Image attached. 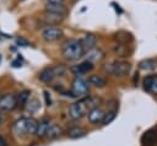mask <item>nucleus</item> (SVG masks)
<instances>
[{
  "label": "nucleus",
  "instance_id": "1a4fd4ad",
  "mask_svg": "<svg viewBox=\"0 0 157 146\" xmlns=\"http://www.w3.org/2000/svg\"><path fill=\"white\" fill-rule=\"evenodd\" d=\"M52 124V120L50 118H42L39 121H38V125H37V130H36V136L37 137H44L45 134H47V130L48 128Z\"/></svg>",
  "mask_w": 157,
  "mask_h": 146
},
{
  "label": "nucleus",
  "instance_id": "a211bd4d",
  "mask_svg": "<svg viewBox=\"0 0 157 146\" xmlns=\"http://www.w3.org/2000/svg\"><path fill=\"white\" fill-rule=\"evenodd\" d=\"M86 134H87V131L80 126H74V128L69 129V131H67V136L70 139H80V137H83Z\"/></svg>",
  "mask_w": 157,
  "mask_h": 146
},
{
  "label": "nucleus",
  "instance_id": "7c9ffc66",
  "mask_svg": "<svg viewBox=\"0 0 157 146\" xmlns=\"http://www.w3.org/2000/svg\"><path fill=\"white\" fill-rule=\"evenodd\" d=\"M44 98H45V104L47 106H50L52 99H50V96H49V92L48 91H44Z\"/></svg>",
  "mask_w": 157,
  "mask_h": 146
},
{
  "label": "nucleus",
  "instance_id": "c9c22d12",
  "mask_svg": "<svg viewBox=\"0 0 157 146\" xmlns=\"http://www.w3.org/2000/svg\"><path fill=\"white\" fill-rule=\"evenodd\" d=\"M112 5H114V6H115V9H117V10L119 11V13H121V12H123V11H121V9L119 7V5H117L115 2H112Z\"/></svg>",
  "mask_w": 157,
  "mask_h": 146
},
{
  "label": "nucleus",
  "instance_id": "dca6fc26",
  "mask_svg": "<svg viewBox=\"0 0 157 146\" xmlns=\"http://www.w3.org/2000/svg\"><path fill=\"white\" fill-rule=\"evenodd\" d=\"M61 133H63V130H61V128L58 125V124H50V126L48 128V130H47V134H45V136L48 137V139H50V140H53V139H56V137H59L60 135H61Z\"/></svg>",
  "mask_w": 157,
  "mask_h": 146
},
{
  "label": "nucleus",
  "instance_id": "7ed1b4c3",
  "mask_svg": "<svg viewBox=\"0 0 157 146\" xmlns=\"http://www.w3.org/2000/svg\"><path fill=\"white\" fill-rule=\"evenodd\" d=\"M130 69H131L130 63L123 61V60H117V61L112 63L109 65V67H107V70L115 76H125L130 72Z\"/></svg>",
  "mask_w": 157,
  "mask_h": 146
},
{
  "label": "nucleus",
  "instance_id": "cd10ccee",
  "mask_svg": "<svg viewBox=\"0 0 157 146\" xmlns=\"http://www.w3.org/2000/svg\"><path fill=\"white\" fill-rule=\"evenodd\" d=\"M147 91L151 92V93H153V94H157V77H153L152 83L150 85V87H148Z\"/></svg>",
  "mask_w": 157,
  "mask_h": 146
},
{
  "label": "nucleus",
  "instance_id": "2eb2a0df",
  "mask_svg": "<svg viewBox=\"0 0 157 146\" xmlns=\"http://www.w3.org/2000/svg\"><path fill=\"white\" fill-rule=\"evenodd\" d=\"M88 82H90V85H92L94 87H98V88H102L107 85V80L102 75H97V74L91 75L88 77Z\"/></svg>",
  "mask_w": 157,
  "mask_h": 146
},
{
  "label": "nucleus",
  "instance_id": "20e7f679",
  "mask_svg": "<svg viewBox=\"0 0 157 146\" xmlns=\"http://www.w3.org/2000/svg\"><path fill=\"white\" fill-rule=\"evenodd\" d=\"M64 36V32L60 27H55V26H47L43 31H42V38L45 42H56L59 40L61 37Z\"/></svg>",
  "mask_w": 157,
  "mask_h": 146
},
{
  "label": "nucleus",
  "instance_id": "ddd939ff",
  "mask_svg": "<svg viewBox=\"0 0 157 146\" xmlns=\"http://www.w3.org/2000/svg\"><path fill=\"white\" fill-rule=\"evenodd\" d=\"M104 58V53L101 50V49H98V48H92V49H88V52H87V60H90V61H99V60H102Z\"/></svg>",
  "mask_w": 157,
  "mask_h": 146
},
{
  "label": "nucleus",
  "instance_id": "423d86ee",
  "mask_svg": "<svg viewBox=\"0 0 157 146\" xmlns=\"http://www.w3.org/2000/svg\"><path fill=\"white\" fill-rule=\"evenodd\" d=\"M93 67H94V66H93V63H92V61L85 60V61H82V63H80V64H77V65L71 66L70 70H71V72H72L74 75H76V76H82V75H85V74L92 71Z\"/></svg>",
  "mask_w": 157,
  "mask_h": 146
},
{
  "label": "nucleus",
  "instance_id": "5701e85b",
  "mask_svg": "<svg viewBox=\"0 0 157 146\" xmlns=\"http://www.w3.org/2000/svg\"><path fill=\"white\" fill-rule=\"evenodd\" d=\"M27 104V110H28V113H36L38 109H39V107H40V102L37 99V98H32L29 102H27L26 103Z\"/></svg>",
  "mask_w": 157,
  "mask_h": 146
},
{
  "label": "nucleus",
  "instance_id": "f03ea898",
  "mask_svg": "<svg viewBox=\"0 0 157 146\" xmlns=\"http://www.w3.org/2000/svg\"><path fill=\"white\" fill-rule=\"evenodd\" d=\"M90 91V82L88 80H86L82 76H76L75 80L72 81V86H71V93L72 97H86L87 93Z\"/></svg>",
  "mask_w": 157,
  "mask_h": 146
},
{
  "label": "nucleus",
  "instance_id": "bb28decb",
  "mask_svg": "<svg viewBox=\"0 0 157 146\" xmlns=\"http://www.w3.org/2000/svg\"><path fill=\"white\" fill-rule=\"evenodd\" d=\"M53 70L55 72V76H63L66 72V66L64 64H58V65L53 66Z\"/></svg>",
  "mask_w": 157,
  "mask_h": 146
},
{
  "label": "nucleus",
  "instance_id": "72a5a7b5",
  "mask_svg": "<svg viewBox=\"0 0 157 146\" xmlns=\"http://www.w3.org/2000/svg\"><path fill=\"white\" fill-rule=\"evenodd\" d=\"M5 121V114L2 113V110H0V125Z\"/></svg>",
  "mask_w": 157,
  "mask_h": 146
},
{
  "label": "nucleus",
  "instance_id": "c756f323",
  "mask_svg": "<svg viewBox=\"0 0 157 146\" xmlns=\"http://www.w3.org/2000/svg\"><path fill=\"white\" fill-rule=\"evenodd\" d=\"M153 77H155V76H151V75H148V76H146V77L144 79V82H142V85H144V88H145L146 91L148 90L150 85L152 83V80H153Z\"/></svg>",
  "mask_w": 157,
  "mask_h": 146
},
{
  "label": "nucleus",
  "instance_id": "f257e3e1",
  "mask_svg": "<svg viewBox=\"0 0 157 146\" xmlns=\"http://www.w3.org/2000/svg\"><path fill=\"white\" fill-rule=\"evenodd\" d=\"M85 54V47L80 39H67L61 45V55L67 60H77Z\"/></svg>",
  "mask_w": 157,
  "mask_h": 146
},
{
  "label": "nucleus",
  "instance_id": "b1692460",
  "mask_svg": "<svg viewBox=\"0 0 157 146\" xmlns=\"http://www.w3.org/2000/svg\"><path fill=\"white\" fill-rule=\"evenodd\" d=\"M83 101H85V103H86V106H87V109L90 110V109H92V108H94V107H98L97 104H98V102H99V98L92 97V96H86V97H83Z\"/></svg>",
  "mask_w": 157,
  "mask_h": 146
},
{
  "label": "nucleus",
  "instance_id": "6e6552de",
  "mask_svg": "<svg viewBox=\"0 0 157 146\" xmlns=\"http://www.w3.org/2000/svg\"><path fill=\"white\" fill-rule=\"evenodd\" d=\"M104 114H105V113L103 112L102 108L94 107V108H92V109L88 110L87 117H88L90 123H92V124H98V123H102V120H103V118H104Z\"/></svg>",
  "mask_w": 157,
  "mask_h": 146
},
{
  "label": "nucleus",
  "instance_id": "e433bc0d",
  "mask_svg": "<svg viewBox=\"0 0 157 146\" xmlns=\"http://www.w3.org/2000/svg\"><path fill=\"white\" fill-rule=\"evenodd\" d=\"M0 61H1V56H0Z\"/></svg>",
  "mask_w": 157,
  "mask_h": 146
},
{
  "label": "nucleus",
  "instance_id": "393cba45",
  "mask_svg": "<svg viewBox=\"0 0 157 146\" xmlns=\"http://www.w3.org/2000/svg\"><path fill=\"white\" fill-rule=\"evenodd\" d=\"M37 125H38V121H37L36 119H33V118H27V134H28V135L36 134Z\"/></svg>",
  "mask_w": 157,
  "mask_h": 146
},
{
  "label": "nucleus",
  "instance_id": "39448f33",
  "mask_svg": "<svg viewBox=\"0 0 157 146\" xmlns=\"http://www.w3.org/2000/svg\"><path fill=\"white\" fill-rule=\"evenodd\" d=\"M87 110H88L87 109V106H86V103H85V101L82 98L78 102H76V103H74V104L70 106V108H69V115H70L71 119L78 120V119H81L85 115V113Z\"/></svg>",
  "mask_w": 157,
  "mask_h": 146
},
{
  "label": "nucleus",
  "instance_id": "2f4dec72",
  "mask_svg": "<svg viewBox=\"0 0 157 146\" xmlns=\"http://www.w3.org/2000/svg\"><path fill=\"white\" fill-rule=\"evenodd\" d=\"M65 0H47V2H52V4H63Z\"/></svg>",
  "mask_w": 157,
  "mask_h": 146
},
{
  "label": "nucleus",
  "instance_id": "412c9836",
  "mask_svg": "<svg viewBox=\"0 0 157 146\" xmlns=\"http://www.w3.org/2000/svg\"><path fill=\"white\" fill-rule=\"evenodd\" d=\"M29 94H31V92L27 91V90L20 92V93L17 94V97H16L17 104H20V106H25V104L28 102V99H29Z\"/></svg>",
  "mask_w": 157,
  "mask_h": 146
},
{
  "label": "nucleus",
  "instance_id": "c85d7f7f",
  "mask_svg": "<svg viewBox=\"0 0 157 146\" xmlns=\"http://www.w3.org/2000/svg\"><path fill=\"white\" fill-rule=\"evenodd\" d=\"M16 44L20 45V47H28V45H31V43L27 39L22 38V37H17L16 38Z\"/></svg>",
  "mask_w": 157,
  "mask_h": 146
},
{
  "label": "nucleus",
  "instance_id": "4be33fe9",
  "mask_svg": "<svg viewBox=\"0 0 157 146\" xmlns=\"http://www.w3.org/2000/svg\"><path fill=\"white\" fill-rule=\"evenodd\" d=\"M113 52L118 55V56H128V47L124 45L123 43H118L114 45Z\"/></svg>",
  "mask_w": 157,
  "mask_h": 146
},
{
  "label": "nucleus",
  "instance_id": "f3484780",
  "mask_svg": "<svg viewBox=\"0 0 157 146\" xmlns=\"http://www.w3.org/2000/svg\"><path fill=\"white\" fill-rule=\"evenodd\" d=\"M141 140H142V142H144L145 145L151 146V145H153V144L156 142V140H157V133H156L155 130H147V131L142 135Z\"/></svg>",
  "mask_w": 157,
  "mask_h": 146
},
{
  "label": "nucleus",
  "instance_id": "f704fd0d",
  "mask_svg": "<svg viewBox=\"0 0 157 146\" xmlns=\"http://www.w3.org/2000/svg\"><path fill=\"white\" fill-rule=\"evenodd\" d=\"M0 146H7V144H6V141L4 140V137L0 135Z\"/></svg>",
  "mask_w": 157,
  "mask_h": 146
},
{
  "label": "nucleus",
  "instance_id": "473e14b6",
  "mask_svg": "<svg viewBox=\"0 0 157 146\" xmlns=\"http://www.w3.org/2000/svg\"><path fill=\"white\" fill-rule=\"evenodd\" d=\"M12 66H13V67H20V66H21V61L13 60V61H12Z\"/></svg>",
  "mask_w": 157,
  "mask_h": 146
},
{
  "label": "nucleus",
  "instance_id": "9d476101",
  "mask_svg": "<svg viewBox=\"0 0 157 146\" xmlns=\"http://www.w3.org/2000/svg\"><path fill=\"white\" fill-rule=\"evenodd\" d=\"M45 12H52V13H58L61 16H66L67 15V9L63 5V4H52V2H47L45 5Z\"/></svg>",
  "mask_w": 157,
  "mask_h": 146
},
{
  "label": "nucleus",
  "instance_id": "4468645a",
  "mask_svg": "<svg viewBox=\"0 0 157 146\" xmlns=\"http://www.w3.org/2000/svg\"><path fill=\"white\" fill-rule=\"evenodd\" d=\"M81 42H82V44H83L85 48L92 49V48H94L96 44H97V37H96L94 34H92V33H86V34L82 37Z\"/></svg>",
  "mask_w": 157,
  "mask_h": 146
},
{
  "label": "nucleus",
  "instance_id": "aec40b11",
  "mask_svg": "<svg viewBox=\"0 0 157 146\" xmlns=\"http://www.w3.org/2000/svg\"><path fill=\"white\" fill-rule=\"evenodd\" d=\"M139 67L144 71H152L156 67V61L153 59H145V60L140 61Z\"/></svg>",
  "mask_w": 157,
  "mask_h": 146
},
{
  "label": "nucleus",
  "instance_id": "f8f14e48",
  "mask_svg": "<svg viewBox=\"0 0 157 146\" xmlns=\"http://www.w3.org/2000/svg\"><path fill=\"white\" fill-rule=\"evenodd\" d=\"M38 77H39V80H40L42 82L49 83V82H52L56 76H55V72H54L53 67H45V69H43V70L39 72Z\"/></svg>",
  "mask_w": 157,
  "mask_h": 146
},
{
  "label": "nucleus",
  "instance_id": "0eeeda50",
  "mask_svg": "<svg viewBox=\"0 0 157 146\" xmlns=\"http://www.w3.org/2000/svg\"><path fill=\"white\" fill-rule=\"evenodd\" d=\"M17 106L16 97L13 94H5L0 98V110L2 112H10Z\"/></svg>",
  "mask_w": 157,
  "mask_h": 146
},
{
  "label": "nucleus",
  "instance_id": "6ab92c4d",
  "mask_svg": "<svg viewBox=\"0 0 157 146\" xmlns=\"http://www.w3.org/2000/svg\"><path fill=\"white\" fill-rule=\"evenodd\" d=\"M64 16L61 15H58V13H52V12H45L44 15V20L49 25H55V23H59L60 21H63Z\"/></svg>",
  "mask_w": 157,
  "mask_h": 146
},
{
  "label": "nucleus",
  "instance_id": "a878e982",
  "mask_svg": "<svg viewBox=\"0 0 157 146\" xmlns=\"http://www.w3.org/2000/svg\"><path fill=\"white\" fill-rule=\"evenodd\" d=\"M115 117H117V112H115V110L105 113V114H104V118H103V120H102V124H103V125H108V124H110V123L115 119Z\"/></svg>",
  "mask_w": 157,
  "mask_h": 146
},
{
  "label": "nucleus",
  "instance_id": "9b49d317",
  "mask_svg": "<svg viewBox=\"0 0 157 146\" xmlns=\"http://www.w3.org/2000/svg\"><path fill=\"white\" fill-rule=\"evenodd\" d=\"M12 131L16 135H26L27 134V118L17 119L12 125Z\"/></svg>",
  "mask_w": 157,
  "mask_h": 146
}]
</instances>
